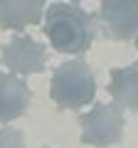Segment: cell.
Instances as JSON below:
<instances>
[{
    "label": "cell",
    "mask_w": 138,
    "mask_h": 148,
    "mask_svg": "<svg viewBox=\"0 0 138 148\" xmlns=\"http://www.w3.org/2000/svg\"><path fill=\"white\" fill-rule=\"evenodd\" d=\"M44 59H47L44 47L27 35H15L0 52V62L17 77L40 74L44 69V64H47Z\"/></svg>",
    "instance_id": "277c9868"
},
{
    "label": "cell",
    "mask_w": 138,
    "mask_h": 148,
    "mask_svg": "<svg viewBox=\"0 0 138 148\" xmlns=\"http://www.w3.org/2000/svg\"><path fill=\"white\" fill-rule=\"evenodd\" d=\"M32 99L30 86L25 79H20L17 74H3L0 72V121H15L27 111Z\"/></svg>",
    "instance_id": "8992f818"
},
{
    "label": "cell",
    "mask_w": 138,
    "mask_h": 148,
    "mask_svg": "<svg viewBox=\"0 0 138 148\" xmlns=\"http://www.w3.org/2000/svg\"><path fill=\"white\" fill-rule=\"evenodd\" d=\"M42 30L49 45L62 54H84L89 52L96 37V20L91 12L74 3H52L44 10Z\"/></svg>",
    "instance_id": "6da1fadb"
},
{
    "label": "cell",
    "mask_w": 138,
    "mask_h": 148,
    "mask_svg": "<svg viewBox=\"0 0 138 148\" xmlns=\"http://www.w3.org/2000/svg\"><path fill=\"white\" fill-rule=\"evenodd\" d=\"M79 126H81V141L86 146H111V143L121 141L123 136V109L113 101V104H96L91 111L79 116Z\"/></svg>",
    "instance_id": "3957f363"
},
{
    "label": "cell",
    "mask_w": 138,
    "mask_h": 148,
    "mask_svg": "<svg viewBox=\"0 0 138 148\" xmlns=\"http://www.w3.org/2000/svg\"><path fill=\"white\" fill-rule=\"evenodd\" d=\"M42 12V0H0V27L3 30H25L27 25H37Z\"/></svg>",
    "instance_id": "52a82bcc"
},
{
    "label": "cell",
    "mask_w": 138,
    "mask_h": 148,
    "mask_svg": "<svg viewBox=\"0 0 138 148\" xmlns=\"http://www.w3.org/2000/svg\"><path fill=\"white\" fill-rule=\"evenodd\" d=\"M99 22L106 37L128 42L138 35V3H101Z\"/></svg>",
    "instance_id": "5b68a950"
},
{
    "label": "cell",
    "mask_w": 138,
    "mask_h": 148,
    "mask_svg": "<svg viewBox=\"0 0 138 148\" xmlns=\"http://www.w3.org/2000/svg\"><path fill=\"white\" fill-rule=\"evenodd\" d=\"M109 94L113 96V101L121 109L138 111V62L121 69H111Z\"/></svg>",
    "instance_id": "ba28073f"
},
{
    "label": "cell",
    "mask_w": 138,
    "mask_h": 148,
    "mask_svg": "<svg viewBox=\"0 0 138 148\" xmlns=\"http://www.w3.org/2000/svg\"><path fill=\"white\" fill-rule=\"evenodd\" d=\"M49 96L59 109L79 111L96 99V79L84 59H69L52 72Z\"/></svg>",
    "instance_id": "7a4b0ae2"
},
{
    "label": "cell",
    "mask_w": 138,
    "mask_h": 148,
    "mask_svg": "<svg viewBox=\"0 0 138 148\" xmlns=\"http://www.w3.org/2000/svg\"><path fill=\"white\" fill-rule=\"evenodd\" d=\"M0 148H27L25 146V136L17 128H0Z\"/></svg>",
    "instance_id": "9c48e42d"
},
{
    "label": "cell",
    "mask_w": 138,
    "mask_h": 148,
    "mask_svg": "<svg viewBox=\"0 0 138 148\" xmlns=\"http://www.w3.org/2000/svg\"><path fill=\"white\" fill-rule=\"evenodd\" d=\"M136 47H138V35H136Z\"/></svg>",
    "instance_id": "30bf717a"
}]
</instances>
